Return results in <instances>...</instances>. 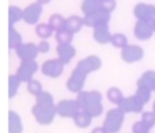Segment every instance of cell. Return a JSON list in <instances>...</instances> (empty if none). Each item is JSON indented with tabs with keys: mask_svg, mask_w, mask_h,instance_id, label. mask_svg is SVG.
Instances as JSON below:
<instances>
[{
	"mask_svg": "<svg viewBox=\"0 0 155 133\" xmlns=\"http://www.w3.org/2000/svg\"><path fill=\"white\" fill-rule=\"evenodd\" d=\"M144 56V49L135 44H128L125 48L121 50V59L127 64H135L140 61Z\"/></svg>",
	"mask_w": 155,
	"mask_h": 133,
	"instance_id": "obj_2",
	"label": "cell"
},
{
	"mask_svg": "<svg viewBox=\"0 0 155 133\" xmlns=\"http://www.w3.org/2000/svg\"><path fill=\"white\" fill-rule=\"evenodd\" d=\"M56 53H57V59L63 63L64 65L70 64L72 61V59L76 54V49L72 44H68V45H59L56 46Z\"/></svg>",
	"mask_w": 155,
	"mask_h": 133,
	"instance_id": "obj_10",
	"label": "cell"
},
{
	"mask_svg": "<svg viewBox=\"0 0 155 133\" xmlns=\"http://www.w3.org/2000/svg\"><path fill=\"white\" fill-rule=\"evenodd\" d=\"M8 80H10V96H12L16 92V88H18V86L21 84V79H19L16 75H10Z\"/></svg>",
	"mask_w": 155,
	"mask_h": 133,
	"instance_id": "obj_22",
	"label": "cell"
},
{
	"mask_svg": "<svg viewBox=\"0 0 155 133\" xmlns=\"http://www.w3.org/2000/svg\"><path fill=\"white\" fill-rule=\"evenodd\" d=\"M64 66L59 59H49L41 64V72L49 77H59L64 71Z\"/></svg>",
	"mask_w": 155,
	"mask_h": 133,
	"instance_id": "obj_4",
	"label": "cell"
},
{
	"mask_svg": "<svg viewBox=\"0 0 155 133\" xmlns=\"http://www.w3.org/2000/svg\"><path fill=\"white\" fill-rule=\"evenodd\" d=\"M116 5H117L116 0H104L102 2V10L106 11L107 14H112L116 10Z\"/></svg>",
	"mask_w": 155,
	"mask_h": 133,
	"instance_id": "obj_24",
	"label": "cell"
},
{
	"mask_svg": "<svg viewBox=\"0 0 155 133\" xmlns=\"http://www.w3.org/2000/svg\"><path fill=\"white\" fill-rule=\"evenodd\" d=\"M137 86L143 88H147V90H153L155 88V72L154 71H147L140 76Z\"/></svg>",
	"mask_w": 155,
	"mask_h": 133,
	"instance_id": "obj_16",
	"label": "cell"
},
{
	"mask_svg": "<svg viewBox=\"0 0 155 133\" xmlns=\"http://www.w3.org/2000/svg\"><path fill=\"white\" fill-rule=\"evenodd\" d=\"M23 44V37L19 34V31L14 26H11L8 29V48L16 50L19 46Z\"/></svg>",
	"mask_w": 155,
	"mask_h": 133,
	"instance_id": "obj_13",
	"label": "cell"
},
{
	"mask_svg": "<svg viewBox=\"0 0 155 133\" xmlns=\"http://www.w3.org/2000/svg\"><path fill=\"white\" fill-rule=\"evenodd\" d=\"M110 44H112L114 48L123 50V49L128 45V38H127V35L123 34V33H114V34H113V37H112Z\"/></svg>",
	"mask_w": 155,
	"mask_h": 133,
	"instance_id": "obj_20",
	"label": "cell"
},
{
	"mask_svg": "<svg viewBox=\"0 0 155 133\" xmlns=\"http://www.w3.org/2000/svg\"><path fill=\"white\" fill-rule=\"evenodd\" d=\"M38 45V50H40V53L45 54L48 53L49 50H51V44L48 42V40H41L40 44H37Z\"/></svg>",
	"mask_w": 155,
	"mask_h": 133,
	"instance_id": "obj_25",
	"label": "cell"
},
{
	"mask_svg": "<svg viewBox=\"0 0 155 133\" xmlns=\"http://www.w3.org/2000/svg\"><path fill=\"white\" fill-rule=\"evenodd\" d=\"M155 10V5L148 4V3H137L134 8V15L137 21L148 22L153 16V12Z\"/></svg>",
	"mask_w": 155,
	"mask_h": 133,
	"instance_id": "obj_11",
	"label": "cell"
},
{
	"mask_svg": "<svg viewBox=\"0 0 155 133\" xmlns=\"http://www.w3.org/2000/svg\"><path fill=\"white\" fill-rule=\"evenodd\" d=\"M101 2H104V0H101Z\"/></svg>",
	"mask_w": 155,
	"mask_h": 133,
	"instance_id": "obj_29",
	"label": "cell"
},
{
	"mask_svg": "<svg viewBox=\"0 0 155 133\" xmlns=\"http://www.w3.org/2000/svg\"><path fill=\"white\" fill-rule=\"evenodd\" d=\"M93 37L94 41L99 45H106L112 41V31H110V27H109V22H104V23H99L97 24L95 27L93 29Z\"/></svg>",
	"mask_w": 155,
	"mask_h": 133,
	"instance_id": "obj_5",
	"label": "cell"
},
{
	"mask_svg": "<svg viewBox=\"0 0 155 133\" xmlns=\"http://www.w3.org/2000/svg\"><path fill=\"white\" fill-rule=\"evenodd\" d=\"M54 30L52 29V26L49 23H38L35 26V34L41 38V40H48L53 35Z\"/></svg>",
	"mask_w": 155,
	"mask_h": 133,
	"instance_id": "obj_17",
	"label": "cell"
},
{
	"mask_svg": "<svg viewBox=\"0 0 155 133\" xmlns=\"http://www.w3.org/2000/svg\"><path fill=\"white\" fill-rule=\"evenodd\" d=\"M121 96L123 95H121V91L118 90V88L112 87L107 90V98H109L112 102H114V103H117V102L121 101Z\"/></svg>",
	"mask_w": 155,
	"mask_h": 133,
	"instance_id": "obj_21",
	"label": "cell"
},
{
	"mask_svg": "<svg viewBox=\"0 0 155 133\" xmlns=\"http://www.w3.org/2000/svg\"><path fill=\"white\" fill-rule=\"evenodd\" d=\"M42 10H44V5L40 4L38 2L29 4L27 7L23 8V22L27 24H35L37 26L41 15H42Z\"/></svg>",
	"mask_w": 155,
	"mask_h": 133,
	"instance_id": "obj_3",
	"label": "cell"
},
{
	"mask_svg": "<svg viewBox=\"0 0 155 133\" xmlns=\"http://www.w3.org/2000/svg\"><path fill=\"white\" fill-rule=\"evenodd\" d=\"M54 38H56L59 45H68V44H72L74 34L71 31H68V30L63 29V30H60V31L54 33Z\"/></svg>",
	"mask_w": 155,
	"mask_h": 133,
	"instance_id": "obj_19",
	"label": "cell"
},
{
	"mask_svg": "<svg viewBox=\"0 0 155 133\" xmlns=\"http://www.w3.org/2000/svg\"><path fill=\"white\" fill-rule=\"evenodd\" d=\"M23 21V10L18 5H10L8 7V26H15L18 22Z\"/></svg>",
	"mask_w": 155,
	"mask_h": 133,
	"instance_id": "obj_15",
	"label": "cell"
},
{
	"mask_svg": "<svg viewBox=\"0 0 155 133\" xmlns=\"http://www.w3.org/2000/svg\"><path fill=\"white\" fill-rule=\"evenodd\" d=\"M83 21H84V26L87 27H95L97 24L104 23V22H110V14H107L106 11L99 10L94 14H88V15L83 16Z\"/></svg>",
	"mask_w": 155,
	"mask_h": 133,
	"instance_id": "obj_9",
	"label": "cell"
},
{
	"mask_svg": "<svg viewBox=\"0 0 155 133\" xmlns=\"http://www.w3.org/2000/svg\"><path fill=\"white\" fill-rule=\"evenodd\" d=\"M38 64L35 60H29V61H21L16 71V76L21 79V82H29L33 79V75L37 72Z\"/></svg>",
	"mask_w": 155,
	"mask_h": 133,
	"instance_id": "obj_6",
	"label": "cell"
},
{
	"mask_svg": "<svg viewBox=\"0 0 155 133\" xmlns=\"http://www.w3.org/2000/svg\"><path fill=\"white\" fill-rule=\"evenodd\" d=\"M154 34V29L148 22L144 21H136L134 27V35L139 41H148Z\"/></svg>",
	"mask_w": 155,
	"mask_h": 133,
	"instance_id": "obj_8",
	"label": "cell"
},
{
	"mask_svg": "<svg viewBox=\"0 0 155 133\" xmlns=\"http://www.w3.org/2000/svg\"><path fill=\"white\" fill-rule=\"evenodd\" d=\"M84 26V21H83L82 16L78 15H71L68 18H65V30L71 31L72 34H76L82 30V27Z\"/></svg>",
	"mask_w": 155,
	"mask_h": 133,
	"instance_id": "obj_12",
	"label": "cell"
},
{
	"mask_svg": "<svg viewBox=\"0 0 155 133\" xmlns=\"http://www.w3.org/2000/svg\"><path fill=\"white\" fill-rule=\"evenodd\" d=\"M83 15H88V14H94L97 11L102 10V2L101 0H83L82 5H80Z\"/></svg>",
	"mask_w": 155,
	"mask_h": 133,
	"instance_id": "obj_14",
	"label": "cell"
},
{
	"mask_svg": "<svg viewBox=\"0 0 155 133\" xmlns=\"http://www.w3.org/2000/svg\"><path fill=\"white\" fill-rule=\"evenodd\" d=\"M48 23L52 26V29L54 30V33H57L65 27V18L61 15V14H53V15H51Z\"/></svg>",
	"mask_w": 155,
	"mask_h": 133,
	"instance_id": "obj_18",
	"label": "cell"
},
{
	"mask_svg": "<svg viewBox=\"0 0 155 133\" xmlns=\"http://www.w3.org/2000/svg\"><path fill=\"white\" fill-rule=\"evenodd\" d=\"M148 23L153 26V29H154V33H155V10H154V14H153V16H151V19L148 21Z\"/></svg>",
	"mask_w": 155,
	"mask_h": 133,
	"instance_id": "obj_26",
	"label": "cell"
},
{
	"mask_svg": "<svg viewBox=\"0 0 155 133\" xmlns=\"http://www.w3.org/2000/svg\"><path fill=\"white\" fill-rule=\"evenodd\" d=\"M35 2H38L40 4H42V5H45V4H48V3H51V0H35Z\"/></svg>",
	"mask_w": 155,
	"mask_h": 133,
	"instance_id": "obj_27",
	"label": "cell"
},
{
	"mask_svg": "<svg viewBox=\"0 0 155 133\" xmlns=\"http://www.w3.org/2000/svg\"><path fill=\"white\" fill-rule=\"evenodd\" d=\"M27 88L30 94H40L41 92V83L35 79H31L27 82Z\"/></svg>",
	"mask_w": 155,
	"mask_h": 133,
	"instance_id": "obj_23",
	"label": "cell"
},
{
	"mask_svg": "<svg viewBox=\"0 0 155 133\" xmlns=\"http://www.w3.org/2000/svg\"><path fill=\"white\" fill-rule=\"evenodd\" d=\"M18 59H21V61H29V60H35L37 56L40 54L38 50V45L33 42H23L18 49L15 50Z\"/></svg>",
	"mask_w": 155,
	"mask_h": 133,
	"instance_id": "obj_7",
	"label": "cell"
},
{
	"mask_svg": "<svg viewBox=\"0 0 155 133\" xmlns=\"http://www.w3.org/2000/svg\"><path fill=\"white\" fill-rule=\"evenodd\" d=\"M154 109H155V105H154Z\"/></svg>",
	"mask_w": 155,
	"mask_h": 133,
	"instance_id": "obj_28",
	"label": "cell"
},
{
	"mask_svg": "<svg viewBox=\"0 0 155 133\" xmlns=\"http://www.w3.org/2000/svg\"><path fill=\"white\" fill-rule=\"evenodd\" d=\"M101 65L102 61L99 59V56H97V54H90V56L79 60L75 69L71 73L70 79H68V88L71 91H79L82 88L87 75H90L94 71H98L101 68Z\"/></svg>",
	"mask_w": 155,
	"mask_h": 133,
	"instance_id": "obj_1",
	"label": "cell"
}]
</instances>
